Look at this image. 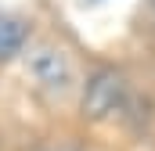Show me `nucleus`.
Here are the masks:
<instances>
[{"label": "nucleus", "mask_w": 155, "mask_h": 151, "mask_svg": "<svg viewBox=\"0 0 155 151\" xmlns=\"http://www.w3.org/2000/svg\"><path fill=\"white\" fill-rule=\"evenodd\" d=\"M126 97V76L119 69H97L83 90V115L87 119H108L123 108Z\"/></svg>", "instance_id": "f257e3e1"}, {"label": "nucleus", "mask_w": 155, "mask_h": 151, "mask_svg": "<svg viewBox=\"0 0 155 151\" xmlns=\"http://www.w3.org/2000/svg\"><path fill=\"white\" fill-rule=\"evenodd\" d=\"M29 72L36 79L40 90H47L51 97H65L72 86H76V76H72V65L61 50L54 47H36L29 54Z\"/></svg>", "instance_id": "f03ea898"}, {"label": "nucleus", "mask_w": 155, "mask_h": 151, "mask_svg": "<svg viewBox=\"0 0 155 151\" xmlns=\"http://www.w3.org/2000/svg\"><path fill=\"white\" fill-rule=\"evenodd\" d=\"M29 40V22L18 14H0V61H11L25 50Z\"/></svg>", "instance_id": "7ed1b4c3"}, {"label": "nucleus", "mask_w": 155, "mask_h": 151, "mask_svg": "<svg viewBox=\"0 0 155 151\" xmlns=\"http://www.w3.org/2000/svg\"><path fill=\"white\" fill-rule=\"evenodd\" d=\"M51 151H76V148H51Z\"/></svg>", "instance_id": "20e7f679"}]
</instances>
